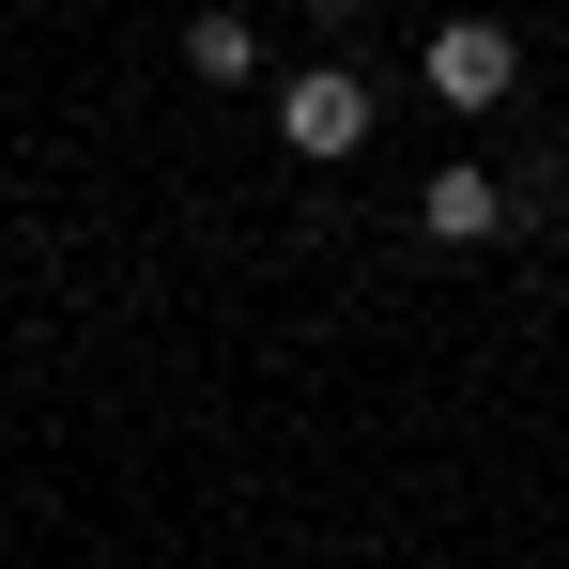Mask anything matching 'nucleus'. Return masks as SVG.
I'll return each instance as SVG.
<instances>
[{"instance_id": "1", "label": "nucleus", "mask_w": 569, "mask_h": 569, "mask_svg": "<svg viewBox=\"0 0 569 569\" xmlns=\"http://www.w3.org/2000/svg\"><path fill=\"white\" fill-rule=\"evenodd\" d=\"M278 139L308 154V170H339V154H370V93H355L339 62H308V78L278 93Z\"/></svg>"}, {"instance_id": "2", "label": "nucleus", "mask_w": 569, "mask_h": 569, "mask_svg": "<svg viewBox=\"0 0 569 569\" xmlns=\"http://www.w3.org/2000/svg\"><path fill=\"white\" fill-rule=\"evenodd\" d=\"M508 78H523V47H508L492 16H447V31H431V93H447V108H492Z\"/></svg>"}, {"instance_id": "4", "label": "nucleus", "mask_w": 569, "mask_h": 569, "mask_svg": "<svg viewBox=\"0 0 569 569\" xmlns=\"http://www.w3.org/2000/svg\"><path fill=\"white\" fill-rule=\"evenodd\" d=\"M186 62H200V78H247V62H262V31H247V16H200Z\"/></svg>"}, {"instance_id": "3", "label": "nucleus", "mask_w": 569, "mask_h": 569, "mask_svg": "<svg viewBox=\"0 0 569 569\" xmlns=\"http://www.w3.org/2000/svg\"><path fill=\"white\" fill-rule=\"evenodd\" d=\"M492 216H508L492 170H431V200H416V231H431V247H492Z\"/></svg>"}]
</instances>
